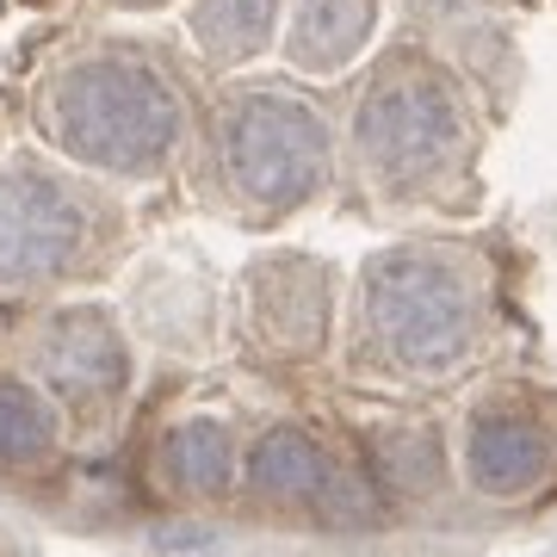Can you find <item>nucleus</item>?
Returning a JSON list of instances; mask_svg holds the SVG:
<instances>
[{"label": "nucleus", "mask_w": 557, "mask_h": 557, "mask_svg": "<svg viewBox=\"0 0 557 557\" xmlns=\"http://www.w3.org/2000/svg\"><path fill=\"white\" fill-rule=\"evenodd\" d=\"M471 156L465 106L434 62L391 57L354 112V168L379 199H421Z\"/></svg>", "instance_id": "20e7f679"}, {"label": "nucleus", "mask_w": 557, "mask_h": 557, "mask_svg": "<svg viewBox=\"0 0 557 557\" xmlns=\"http://www.w3.org/2000/svg\"><path fill=\"white\" fill-rule=\"evenodd\" d=\"M119 218L94 180L44 156L0 161V298H44L69 278H87L112 248Z\"/></svg>", "instance_id": "7ed1b4c3"}, {"label": "nucleus", "mask_w": 557, "mask_h": 557, "mask_svg": "<svg viewBox=\"0 0 557 557\" xmlns=\"http://www.w3.org/2000/svg\"><path fill=\"white\" fill-rule=\"evenodd\" d=\"M57 434H62L57 403L44 397L38 384L0 379V465H13V471L44 465L57 453Z\"/></svg>", "instance_id": "ddd939ff"}, {"label": "nucleus", "mask_w": 557, "mask_h": 557, "mask_svg": "<svg viewBox=\"0 0 557 557\" xmlns=\"http://www.w3.org/2000/svg\"><path fill=\"white\" fill-rule=\"evenodd\" d=\"M25 372L57 409L106 416L131 384V347L100 304H62L25 335Z\"/></svg>", "instance_id": "423d86ee"}, {"label": "nucleus", "mask_w": 557, "mask_h": 557, "mask_svg": "<svg viewBox=\"0 0 557 557\" xmlns=\"http://www.w3.org/2000/svg\"><path fill=\"white\" fill-rule=\"evenodd\" d=\"M379 465L391 490H428L440 478V446L428 428H403V434H391L379 446Z\"/></svg>", "instance_id": "4468645a"}, {"label": "nucleus", "mask_w": 557, "mask_h": 557, "mask_svg": "<svg viewBox=\"0 0 557 557\" xmlns=\"http://www.w3.org/2000/svg\"><path fill=\"white\" fill-rule=\"evenodd\" d=\"M255 329L273 354H317L329 341V267L317 260H267L248 285Z\"/></svg>", "instance_id": "0eeeda50"}, {"label": "nucleus", "mask_w": 557, "mask_h": 557, "mask_svg": "<svg viewBox=\"0 0 557 557\" xmlns=\"http://www.w3.org/2000/svg\"><path fill=\"white\" fill-rule=\"evenodd\" d=\"M248 490L260 502H278V508H322V515H341V471L329 465L317 440L304 428H267L248 453Z\"/></svg>", "instance_id": "6e6552de"}, {"label": "nucleus", "mask_w": 557, "mask_h": 557, "mask_svg": "<svg viewBox=\"0 0 557 557\" xmlns=\"http://www.w3.org/2000/svg\"><path fill=\"white\" fill-rule=\"evenodd\" d=\"M379 0H292L285 25V62L304 75H341L372 44Z\"/></svg>", "instance_id": "9d476101"}, {"label": "nucleus", "mask_w": 557, "mask_h": 557, "mask_svg": "<svg viewBox=\"0 0 557 557\" xmlns=\"http://www.w3.org/2000/svg\"><path fill=\"white\" fill-rule=\"evenodd\" d=\"M161 483L193 502L230 496V483H236V434L218 416L174 421L168 440H161Z\"/></svg>", "instance_id": "9b49d317"}, {"label": "nucleus", "mask_w": 557, "mask_h": 557, "mask_svg": "<svg viewBox=\"0 0 557 557\" xmlns=\"http://www.w3.org/2000/svg\"><path fill=\"white\" fill-rule=\"evenodd\" d=\"M205 168L223 211L242 223H278L322 199L335 180V137L317 100L285 81L230 87L205 119Z\"/></svg>", "instance_id": "f03ea898"}, {"label": "nucleus", "mask_w": 557, "mask_h": 557, "mask_svg": "<svg viewBox=\"0 0 557 557\" xmlns=\"http://www.w3.org/2000/svg\"><path fill=\"white\" fill-rule=\"evenodd\" d=\"M186 32H193V44L211 69H236V62H255L273 44L278 0H193Z\"/></svg>", "instance_id": "f8f14e48"}, {"label": "nucleus", "mask_w": 557, "mask_h": 557, "mask_svg": "<svg viewBox=\"0 0 557 557\" xmlns=\"http://www.w3.org/2000/svg\"><path fill=\"white\" fill-rule=\"evenodd\" d=\"M552 465V446H545V428L515 409H496V416L471 421V440H465V471L483 496H527Z\"/></svg>", "instance_id": "1a4fd4ad"}, {"label": "nucleus", "mask_w": 557, "mask_h": 557, "mask_svg": "<svg viewBox=\"0 0 557 557\" xmlns=\"http://www.w3.org/2000/svg\"><path fill=\"white\" fill-rule=\"evenodd\" d=\"M119 7H156V0H119Z\"/></svg>", "instance_id": "2eb2a0df"}, {"label": "nucleus", "mask_w": 557, "mask_h": 557, "mask_svg": "<svg viewBox=\"0 0 557 557\" xmlns=\"http://www.w3.org/2000/svg\"><path fill=\"white\" fill-rule=\"evenodd\" d=\"M478 298L471 273L440 248H391L359 278V347L397 372H446L471 354Z\"/></svg>", "instance_id": "39448f33"}, {"label": "nucleus", "mask_w": 557, "mask_h": 557, "mask_svg": "<svg viewBox=\"0 0 557 557\" xmlns=\"http://www.w3.org/2000/svg\"><path fill=\"white\" fill-rule=\"evenodd\" d=\"M38 131L62 161L106 180H161L186 143V106L156 57L131 44H81L32 87Z\"/></svg>", "instance_id": "f257e3e1"}]
</instances>
